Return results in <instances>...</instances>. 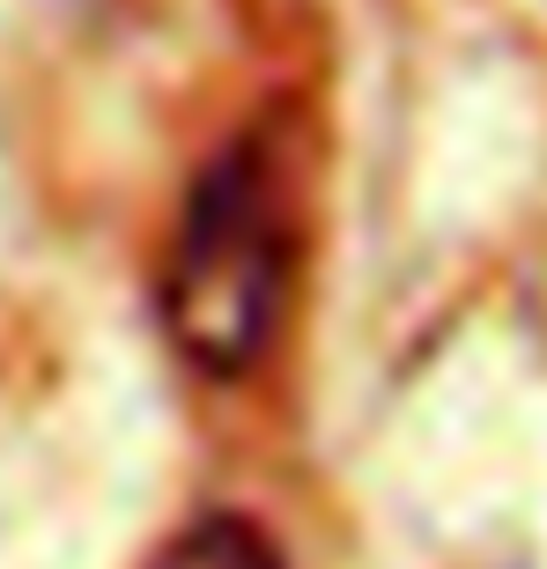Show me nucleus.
Instances as JSON below:
<instances>
[{"label": "nucleus", "instance_id": "nucleus-1", "mask_svg": "<svg viewBox=\"0 0 547 569\" xmlns=\"http://www.w3.org/2000/svg\"><path fill=\"white\" fill-rule=\"evenodd\" d=\"M296 296L289 192L259 141L200 163L163 259V326L200 378H252L274 356Z\"/></svg>", "mask_w": 547, "mask_h": 569}, {"label": "nucleus", "instance_id": "nucleus-2", "mask_svg": "<svg viewBox=\"0 0 547 569\" xmlns=\"http://www.w3.org/2000/svg\"><path fill=\"white\" fill-rule=\"evenodd\" d=\"M148 569H281V548L245 510H208V518L170 532Z\"/></svg>", "mask_w": 547, "mask_h": 569}]
</instances>
